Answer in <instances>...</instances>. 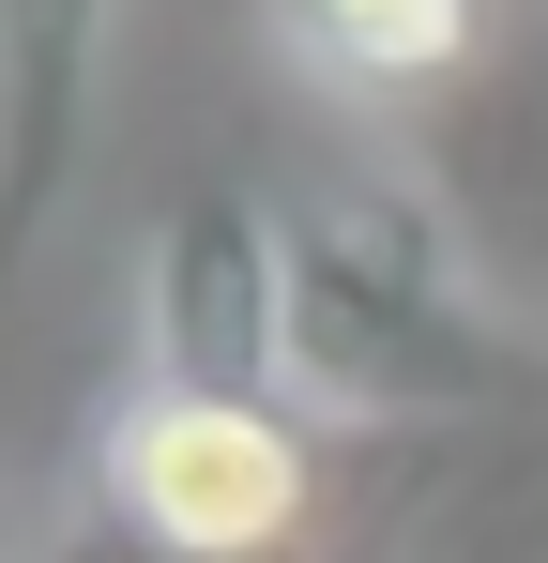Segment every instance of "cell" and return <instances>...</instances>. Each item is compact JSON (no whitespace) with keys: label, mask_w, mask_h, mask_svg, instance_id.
<instances>
[{"label":"cell","mask_w":548,"mask_h":563,"mask_svg":"<svg viewBox=\"0 0 548 563\" xmlns=\"http://www.w3.org/2000/svg\"><path fill=\"white\" fill-rule=\"evenodd\" d=\"M289 396L336 427H472L548 380L396 184H320L289 198Z\"/></svg>","instance_id":"1"},{"label":"cell","mask_w":548,"mask_h":563,"mask_svg":"<svg viewBox=\"0 0 548 563\" xmlns=\"http://www.w3.org/2000/svg\"><path fill=\"white\" fill-rule=\"evenodd\" d=\"M91 503L138 518L183 563H305L320 533V427L289 396H198V380H138L107 411Z\"/></svg>","instance_id":"2"},{"label":"cell","mask_w":548,"mask_h":563,"mask_svg":"<svg viewBox=\"0 0 548 563\" xmlns=\"http://www.w3.org/2000/svg\"><path fill=\"white\" fill-rule=\"evenodd\" d=\"M153 380L289 396V213L198 184L153 229Z\"/></svg>","instance_id":"3"},{"label":"cell","mask_w":548,"mask_h":563,"mask_svg":"<svg viewBox=\"0 0 548 563\" xmlns=\"http://www.w3.org/2000/svg\"><path fill=\"white\" fill-rule=\"evenodd\" d=\"M91 46H107V0H0V320L46 260V213L77 198Z\"/></svg>","instance_id":"4"},{"label":"cell","mask_w":548,"mask_h":563,"mask_svg":"<svg viewBox=\"0 0 548 563\" xmlns=\"http://www.w3.org/2000/svg\"><path fill=\"white\" fill-rule=\"evenodd\" d=\"M289 62L336 77L365 107H412V92H457L487 62V0H274Z\"/></svg>","instance_id":"5"},{"label":"cell","mask_w":548,"mask_h":563,"mask_svg":"<svg viewBox=\"0 0 548 563\" xmlns=\"http://www.w3.org/2000/svg\"><path fill=\"white\" fill-rule=\"evenodd\" d=\"M62 563H183V549H153V533H138V518H107V503H91L77 533H62Z\"/></svg>","instance_id":"6"}]
</instances>
